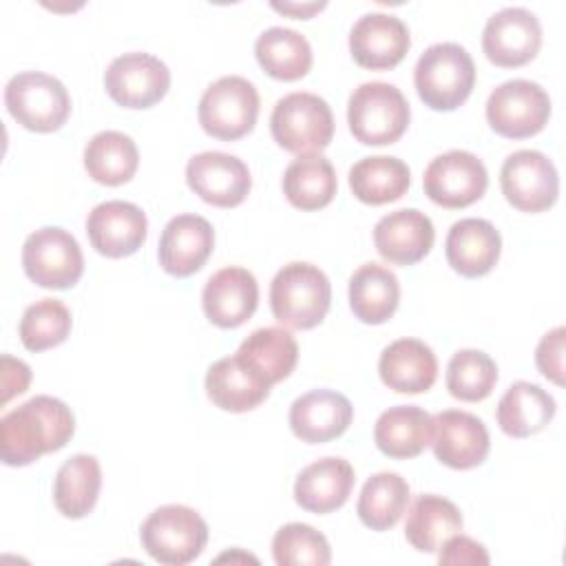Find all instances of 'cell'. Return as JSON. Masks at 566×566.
Segmentation results:
<instances>
[{"instance_id": "1", "label": "cell", "mask_w": 566, "mask_h": 566, "mask_svg": "<svg viewBox=\"0 0 566 566\" xmlns=\"http://www.w3.org/2000/svg\"><path fill=\"white\" fill-rule=\"evenodd\" d=\"M75 431L73 411L53 396H33L0 420V455L9 467H27L42 453L60 451Z\"/></svg>"}, {"instance_id": "2", "label": "cell", "mask_w": 566, "mask_h": 566, "mask_svg": "<svg viewBox=\"0 0 566 566\" xmlns=\"http://www.w3.org/2000/svg\"><path fill=\"white\" fill-rule=\"evenodd\" d=\"M332 301L327 274L307 261L283 265L270 283V307L279 323L292 329L316 327Z\"/></svg>"}, {"instance_id": "3", "label": "cell", "mask_w": 566, "mask_h": 566, "mask_svg": "<svg viewBox=\"0 0 566 566\" xmlns=\"http://www.w3.org/2000/svg\"><path fill=\"white\" fill-rule=\"evenodd\" d=\"M413 84L424 106L433 111H455L473 91V57L458 42L431 44L416 62Z\"/></svg>"}, {"instance_id": "4", "label": "cell", "mask_w": 566, "mask_h": 566, "mask_svg": "<svg viewBox=\"0 0 566 566\" xmlns=\"http://www.w3.org/2000/svg\"><path fill=\"white\" fill-rule=\"evenodd\" d=\"M411 119L409 102L389 82H365L349 95L347 124L352 135L365 146L398 142Z\"/></svg>"}, {"instance_id": "5", "label": "cell", "mask_w": 566, "mask_h": 566, "mask_svg": "<svg viewBox=\"0 0 566 566\" xmlns=\"http://www.w3.org/2000/svg\"><path fill=\"white\" fill-rule=\"evenodd\" d=\"M146 553L166 566L195 562L208 542L206 520L190 506L164 504L155 509L139 528Z\"/></svg>"}, {"instance_id": "6", "label": "cell", "mask_w": 566, "mask_h": 566, "mask_svg": "<svg viewBox=\"0 0 566 566\" xmlns=\"http://www.w3.org/2000/svg\"><path fill=\"white\" fill-rule=\"evenodd\" d=\"M274 142L296 155H318L334 137V115L329 104L307 91L287 93L270 115Z\"/></svg>"}, {"instance_id": "7", "label": "cell", "mask_w": 566, "mask_h": 566, "mask_svg": "<svg viewBox=\"0 0 566 566\" xmlns=\"http://www.w3.org/2000/svg\"><path fill=\"white\" fill-rule=\"evenodd\" d=\"M4 104L20 126L35 133H53L62 128L71 113L66 86L42 71H22L13 75L4 86Z\"/></svg>"}, {"instance_id": "8", "label": "cell", "mask_w": 566, "mask_h": 566, "mask_svg": "<svg viewBox=\"0 0 566 566\" xmlns=\"http://www.w3.org/2000/svg\"><path fill=\"white\" fill-rule=\"evenodd\" d=\"M259 93L241 75H223L212 82L199 99V124L217 139L234 142L248 135L259 117Z\"/></svg>"}, {"instance_id": "9", "label": "cell", "mask_w": 566, "mask_h": 566, "mask_svg": "<svg viewBox=\"0 0 566 566\" xmlns=\"http://www.w3.org/2000/svg\"><path fill=\"white\" fill-rule=\"evenodd\" d=\"M24 274L40 287H73L84 272V256L77 239L57 226L31 232L22 245Z\"/></svg>"}, {"instance_id": "10", "label": "cell", "mask_w": 566, "mask_h": 566, "mask_svg": "<svg viewBox=\"0 0 566 566\" xmlns=\"http://www.w3.org/2000/svg\"><path fill=\"white\" fill-rule=\"evenodd\" d=\"M551 117L548 93L531 80H509L495 86L486 99V122L509 139L537 135Z\"/></svg>"}, {"instance_id": "11", "label": "cell", "mask_w": 566, "mask_h": 566, "mask_svg": "<svg viewBox=\"0 0 566 566\" xmlns=\"http://www.w3.org/2000/svg\"><path fill=\"white\" fill-rule=\"evenodd\" d=\"M500 186L513 208L522 212H544L557 201L559 175L544 153L522 148L504 159Z\"/></svg>"}, {"instance_id": "12", "label": "cell", "mask_w": 566, "mask_h": 566, "mask_svg": "<svg viewBox=\"0 0 566 566\" xmlns=\"http://www.w3.org/2000/svg\"><path fill=\"white\" fill-rule=\"evenodd\" d=\"M424 195L442 208H467L482 199L489 175L473 153L447 150L433 157L422 177Z\"/></svg>"}, {"instance_id": "13", "label": "cell", "mask_w": 566, "mask_h": 566, "mask_svg": "<svg viewBox=\"0 0 566 566\" xmlns=\"http://www.w3.org/2000/svg\"><path fill=\"white\" fill-rule=\"evenodd\" d=\"M106 93L124 108H150L170 86L168 66L144 51L117 55L104 73Z\"/></svg>"}, {"instance_id": "14", "label": "cell", "mask_w": 566, "mask_h": 566, "mask_svg": "<svg viewBox=\"0 0 566 566\" xmlns=\"http://www.w3.org/2000/svg\"><path fill=\"white\" fill-rule=\"evenodd\" d=\"M542 46V24L537 15L524 7H504L495 11L482 31V51L504 69L531 62Z\"/></svg>"}, {"instance_id": "15", "label": "cell", "mask_w": 566, "mask_h": 566, "mask_svg": "<svg viewBox=\"0 0 566 566\" xmlns=\"http://www.w3.org/2000/svg\"><path fill=\"white\" fill-rule=\"evenodd\" d=\"M186 181L197 197L217 208L239 206L252 188L245 161L221 150L192 155L186 164Z\"/></svg>"}, {"instance_id": "16", "label": "cell", "mask_w": 566, "mask_h": 566, "mask_svg": "<svg viewBox=\"0 0 566 566\" xmlns=\"http://www.w3.org/2000/svg\"><path fill=\"white\" fill-rule=\"evenodd\" d=\"M146 212L130 201H102L86 217V234L91 245L108 259L135 254L146 241Z\"/></svg>"}, {"instance_id": "17", "label": "cell", "mask_w": 566, "mask_h": 566, "mask_svg": "<svg viewBox=\"0 0 566 566\" xmlns=\"http://www.w3.org/2000/svg\"><path fill=\"white\" fill-rule=\"evenodd\" d=\"M433 455L451 469H473L482 464L491 449L484 422L462 409H444L433 416Z\"/></svg>"}, {"instance_id": "18", "label": "cell", "mask_w": 566, "mask_h": 566, "mask_svg": "<svg viewBox=\"0 0 566 566\" xmlns=\"http://www.w3.org/2000/svg\"><path fill=\"white\" fill-rule=\"evenodd\" d=\"M409 29L391 13L371 11L360 15L349 31V51L358 66L382 71L391 69L409 51Z\"/></svg>"}, {"instance_id": "19", "label": "cell", "mask_w": 566, "mask_h": 566, "mask_svg": "<svg viewBox=\"0 0 566 566\" xmlns=\"http://www.w3.org/2000/svg\"><path fill=\"white\" fill-rule=\"evenodd\" d=\"M201 305L208 321L230 329L243 325L259 305V285L250 270L228 265L217 270L203 285Z\"/></svg>"}, {"instance_id": "20", "label": "cell", "mask_w": 566, "mask_h": 566, "mask_svg": "<svg viewBox=\"0 0 566 566\" xmlns=\"http://www.w3.org/2000/svg\"><path fill=\"white\" fill-rule=\"evenodd\" d=\"M214 248V230L201 214L172 217L159 237V265L172 276H190L203 268Z\"/></svg>"}, {"instance_id": "21", "label": "cell", "mask_w": 566, "mask_h": 566, "mask_svg": "<svg viewBox=\"0 0 566 566\" xmlns=\"http://www.w3.org/2000/svg\"><path fill=\"white\" fill-rule=\"evenodd\" d=\"M352 418V402L334 389H312L298 396L287 416L292 433L307 444H321L343 436Z\"/></svg>"}, {"instance_id": "22", "label": "cell", "mask_w": 566, "mask_h": 566, "mask_svg": "<svg viewBox=\"0 0 566 566\" xmlns=\"http://www.w3.org/2000/svg\"><path fill=\"white\" fill-rule=\"evenodd\" d=\"M436 230L431 219L416 208H400L378 219L374 245L378 254L396 265H413L433 248Z\"/></svg>"}, {"instance_id": "23", "label": "cell", "mask_w": 566, "mask_h": 566, "mask_svg": "<svg viewBox=\"0 0 566 566\" xmlns=\"http://www.w3.org/2000/svg\"><path fill=\"white\" fill-rule=\"evenodd\" d=\"M444 252L449 265L458 274L467 279L484 276L495 268L500 259L502 237L491 221L467 217L449 228Z\"/></svg>"}, {"instance_id": "24", "label": "cell", "mask_w": 566, "mask_h": 566, "mask_svg": "<svg viewBox=\"0 0 566 566\" xmlns=\"http://www.w3.org/2000/svg\"><path fill=\"white\" fill-rule=\"evenodd\" d=\"M354 480V467L345 458L327 455L296 475L294 500L310 513H332L347 502Z\"/></svg>"}, {"instance_id": "25", "label": "cell", "mask_w": 566, "mask_h": 566, "mask_svg": "<svg viewBox=\"0 0 566 566\" xmlns=\"http://www.w3.org/2000/svg\"><path fill=\"white\" fill-rule=\"evenodd\" d=\"M378 374L380 380L398 394H422L436 382L438 358L427 343L418 338H398L382 349Z\"/></svg>"}, {"instance_id": "26", "label": "cell", "mask_w": 566, "mask_h": 566, "mask_svg": "<svg viewBox=\"0 0 566 566\" xmlns=\"http://www.w3.org/2000/svg\"><path fill=\"white\" fill-rule=\"evenodd\" d=\"M206 394L219 409L243 413L268 398L270 385L261 380L237 354H232L208 367Z\"/></svg>"}, {"instance_id": "27", "label": "cell", "mask_w": 566, "mask_h": 566, "mask_svg": "<svg viewBox=\"0 0 566 566\" xmlns=\"http://www.w3.org/2000/svg\"><path fill=\"white\" fill-rule=\"evenodd\" d=\"M433 416L416 405H396L385 409L374 424L376 447L396 460L413 458L431 444Z\"/></svg>"}, {"instance_id": "28", "label": "cell", "mask_w": 566, "mask_h": 566, "mask_svg": "<svg viewBox=\"0 0 566 566\" xmlns=\"http://www.w3.org/2000/svg\"><path fill=\"white\" fill-rule=\"evenodd\" d=\"M555 416V398L535 382H513L497 402V424L511 438H528L542 431Z\"/></svg>"}, {"instance_id": "29", "label": "cell", "mask_w": 566, "mask_h": 566, "mask_svg": "<svg viewBox=\"0 0 566 566\" xmlns=\"http://www.w3.org/2000/svg\"><path fill=\"white\" fill-rule=\"evenodd\" d=\"M400 301L398 276L378 263H363L349 279V307L367 325L389 321Z\"/></svg>"}, {"instance_id": "30", "label": "cell", "mask_w": 566, "mask_h": 566, "mask_svg": "<svg viewBox=\"0 0 566 566\" xmlns=\"http://www.w3.org/2000/svg\"><path fill=\"white\" fill-rule=\"evenodd\" d=\"M462 531L460 509L433 493L418 495L407 513L405 537L420 553H436L444 539Z\"/></svg>"}, {"instance_id": "31", "label": "cell", "mask_w": 566, "mask_h": 566, "mask_svg": "<svg viewBox=\"0 0 566 566\" xmlns=\"http://www.w3.org/2000/svg\"><path fill=\"white\" fill-rule=\"evenodd\" d=\"M237 356L272 387L294 371L298 345L283 327H259L239 345Z\"/></svg>"}, {"instance_id": "32", "label": "cell", "mask_w": 566, "mask_h": 566, "mask_svg": "<svg viewBox=\"0 0 566 566\" xmlns=\"http://www.w3.org/2000/svg\"><path fill=\"white\" fill-rule=\"evenodd\" d=\"M102 489V467L95 455L75 453L62 462L53 482V502L64 517L88 515Z\"/></svg>"}, {"instance_id": "33", "label": "cell", "mask_w": 566, "mask_h": 566, "mask_svg": "<svg viewBox=\"0 0 566 566\" xmlns=\"http://www.w3.org/2000/svg\"><path fill=\"white\" fill-rule=\"evenodd\" d=\"M409 184V166L391 155L363 157L349 168V188L354 197L369 206H382L400 199Z\"/></svg>"}, {"instance_id": "34", "label": "cell", "mask_w": 566, "mask_h": 566, "mask_svg": "<svg viewBox=\"0 0 566 566\" xmlns=\"http://www.w3.org/2000/svg\"><path fill=\"white\" fill-rule=\"evenodd\" d=\"M137 166V144L122 130H102L93 135L84 148V168L97 184L122 186L133 179Z\"/></svg>"}, {"instance_id": "35", "label": "cell", "mask_w": 566, "mask_h": 566, "mask_svg": "<svg viewBox=\"0 0 566 566\" xmlns=\"http://www.w3.org/2000/svg\"><path fill=\"white\" fill-rule=\"evenodd\" d=\"M261 69L276 80L294 82L312 69V46L305 35L287 27H270L254 42Z\"/></svg>"}, {"instance_id": "36", "label": "cell", "mask_w": 566, "mask_h": 566, "mask_svg": "<svg viewBox=\"0 0 566 566\" xmlns=\"http://www.w3.org/2000/svg\"><path fill=\"white\" fill-rule=\"evenodd\" d=\"M336 170L327 157L298 155L283 172V195L298 210L325 208L336 195Z\"/></svg>"}, {"instance_id": "37", "label": "cell", "mask_w": 566, "mask_h": 566, "mask_svg": "<svg viewBox=\"0 0 566 566\" xmlns=\"http://www.w3.org/2000/svg\"><path fill=\"white\" fill-rule=\"evenodd\" d=\"M409 502V484L394 471L374 473L360 489L356 513L371 531H389L398 524Z\"/></svg>"}, {"instance_id": "38", "label": "cell", "mask_w": 566, "mask_h": 566, "mask_svg": "<svg viewBox=\"0 0 566 566\" xmlns=\"http://www.w3.org/2000/svg\"><path fill=\"white\" fill-rule=\"evenodd\" d=\"M497 382V365L482 349H458L447 365V389L464 402H480L491 396Z\"/></svg>"}, {"instance_id": "39", "label": "cell", "mask_w": 566, "mask_h": 566, "mask_svg": "<svg viewBox=\"0 0 566 566\" xmlns=\"http://www.w3.org/2000/svg\"><path fill=\"white\" fill-rule=\"evenodd\" d=\"M71 312L60 298H40L20 318V340L29 352H44L66 340L71 334Z\"/></svg>"}, {"instance_id": "40", "label": "cell", "mask_w": 566, "mask_h": 566, "mask_svg": "<svg viewBox=\"0 0 566 566\" xmlns=\"http://www.w3.org/2000/svg\"><path fill=\"white\" fill-rule=\"evenodd\" d=\"M272 557L279 566H327L332 548L327 537L314 526L290 522L274 533Z\"/></svg>"}, {"instance_id": "41", "label": "cell", "mask_w": 566, "mask_h": 566, "mask_svg": "<svg viewBox=\"0 0 566 566\" xmlns=\"http://www.w3.org/2000/svg\"><path fill=\"white\" fill-rule=\"evenodd\" d=\"M564 334L566 329L562 325L546 332L535 349L537 369L555 385H564Z\"/></svg>"}, {"instance_id": "42", "label": "cell", "mask_w": 566, "mask_h": 566, "mask_svg": "<svg viewBox=\"0 0 566 566\" xmlns=\"http://www.w3.org/2000/svg\"><path fill=\"white\" fill-rule=\"evenodd\" d=\"M438 562L440 564H489V555L484 551V546L467 535H451L449 539L442 542V546L438 548Z\"/></svg>"}, {"instance_id": "43", "label": "cell", "mask_w": 566, "mask_h": 566, "mask_svg": "<svg viewBox=\"0 0 566 566\" xmlns=\"http://www.w3.org/2000/svg\"><path fill=\"white\" fill-rule=\"evenodd\" d=\"M31 382V369L24 360L13 358L9 354L2 356V405L9 402L15 394L27 391Z\"/></svg>"}, {"instance_id": "44", "label": "cell", "mask_w": 566, "mask_h": 566, "mask_svg": "<svg viewBox=\"0 0 566 566\" xmlns=\"http://www.w3.org/2000/svg\"><path fill=\"white\" fill-rule=\"evenodd\" d=\"M327 2L321 0V2H279V0H272V9L281 11V13H287V15H294L298 20H307L312 18L316 11H321Z\"/></svg>"}]
</instances>
